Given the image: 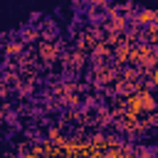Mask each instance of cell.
Returning a JSON list of instances; mask_svg holds the SVG:
<instances>
[{"instance_id": "cell-1", "label": "cell", "mask_w": 158, "mask_h": 158, "mask_svg": "<svg viewBox=\"0 0 158 158\" xmlns=\"http://www.w3.org/2000/svg\"><path fill=\"white\" fill-rule=\"evenodd\" d=\"M153 77H156V81H158V69H156V72H153Z\"/></svg>"}]
</instances>
